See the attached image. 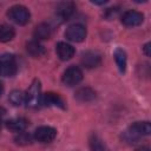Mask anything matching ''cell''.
<instances>
[{"instance_id":"cell-1","label":"cell","mask_w":151,"mask_h":151,"mask_svg":"<svg viewBox=\"0 0 151 151\" xmlns=\"http://www.w3.org/2000/svg\"><path fill=\"white\" fill-rule=\"evenodd\" d=\"M150 132H151V125L149 122H136L131 124L123 132V139L130 144H134L142 137L149 136Z\"/></svg>"},{"instance_id":"cell-2","label":"cell","mask_w":151,"mask_h":151,"mask_svg":"<svg viewBox=\"0 0 151 151\" xmlns=\"http://www.w3.org/2000/svg\"><path fill=\"white\" fill-rule=\"evenodd\" d=\"M18 71V64L13 54H2L0 57V76L13 77Z\"/></svg>"},{"instance_id":"cell-3","label":"cell","mask_w":151,"mask_h":151,"mask_svg":"<svg viewBox=\"0 0 151 151\" xmlns=\"http://www.w3.org/2000/svg\"><path fill=\"white\" fill-rule=\"evenodd\" d=\"M7 15L17 25H26L29 21V17H31L29 11L21 5L12 6L7 12Z\"/></svg>"},{"instance_id":"cell-4","label":"cell","mask_w":151,"mask_h":151,"mask_svg":"<svg viewBox=\"0 0 151 151\" xmlns=\"http://www.w3.org/2000/svg\"><path fill=\"white\" fill-rule=\"evenodd\" d=\"M26 94V100L25 104L29 107H37L40 103L41 99V85L39 79H34L29 86V88L27 90Z\"/></svg>"},{"instance_id":"cell-5","label":"cell","mask_w":151,"mask_h":151,"mask_svg":"<svg viewBox=\"0 0 151 151\" xmlns=\"http://www.w3.org/2000/svg\"><path fill=\"white\" fill-rule=\"evenodd\" d=\"M83 79V72L78 66H70L65 70L64 74H63V83L67 86H74L77 84H79Z\"/></svg>"},{"instance_id":"cell-6","label":"cell","mask_w":151,"mask_h":151,"mask_svg":"<svg viewBox=\"0 0 151 151\" xmlns=\"http://www.w3.org/2000/svg\"><path fill=\"white\" fill-rule=\"evenodd\" d=\"M33 137L39 143H51L57 137V130L52 126H39L38 129H35Z\"/></svg>"},{"instance_id":"cell-7","label":"cell","mask_w":151,"mask_h":151,"mask_svg":"<svg viewBox=\"0 0 151 151\" xmlns=\"http://www.w3.org/2000/svg\"><path fill=\"white\" fill-rule=\"evenodd\" d=\"M65 37L70 41L73 42H81L86 38V28L80 24H74L67 27L65 31Z\"/></svg>"},{"instance_id":"cell-8","label":"cell","mask_w":151,"mask_h":151,"mask_svg":"<svg viewBox=\"0 0 151 151\" xmlns=\"http://www.w3.org/2000/svg\"><path fill=\"white\" fill-rule=\"evenodd\" d=\"M143 20H144L143 13H140L138 11H133V9H129V11L124 12L122 15V22L127 27L139 26L143 22Z\"/></svg>"},{"instance_id":"cell-9","label":"cell","mask_w":151,"mask_h":151,"mask_svg":"<svg viewBox=\"0 0 151 151\" xmlns=\"http://www.w3.org/2000/svg\"><path fill=\"white\" fill-rule=\"evenodd\" d=\"M81 64L86 68H94L101 64V55L97 51H86L81 54Z\"/></svg>"},{"instance_id":"cell-10","label":"cell","mask_w":151,"mask_h":151,"mask_svg":"<svg viewBox=\"0 0 151 151\" xmlns=\"http://www.w3.org/2000/svg\"><path fill=\"white\" fill-rule=\"evenodd\" d=\"M74 11H76L74 2H72V1H64V2H60L57 6L55 13L59 17V19H61V20H68L73 15Z\"/></svg>"},{"instance_id":"cell-11","label":"cell","mask_w":151,"mask_h":151,"mask_svg":"<svg viewBox=\"0 0 151 151\" xmlns=\"http://www.w3.org/2000/svg\"><path fill=\"white\" fill-rule=\"evenodd\" d=\"M55 52L61 60H70L74 55V47L67 42L59 41L55 46Z\"/></svg>"},{"instance_id":"cell-12","label":"cell","mask_w":151,"mask_h":151,"mask_svg":"<svg viewBox=\"0 0 151 151\" xmlns=\"http://www.w3.org/2000/svg\"><path fill=\"white\" fill-rule=\"evenodd\" d=\"M42 103L46 106H58L60 109H65V103L63 98L54 92H47L42 96Z\"/></svg>"},{"instance_id":"cell-13","label":"cell","mask_w":151,"mask_h":151,"mask_svg":"<svg viewBox=\"0 0 151 151\" xmlns=\"http://www.w3.org/2000/svg\"><path fill=\"white\" fill-rule=\"evenodd\" d=\"M6 126H7V129H9L14 132H22L28 126V120L22 117L13 118V119H9L6 122Z\"/></svg>"},{"instance_id":"cell-14","label":"cell","mask_w":151,"mask_h":151,"mask_svg":"<svg viewBox=\"0 0 151 151\" xmlns=\"http://www.w3.org/2000/svg\"><path fill=\"white\" fill-rule=\"evenodd\" d=\"M26 50L34 58H39V57H41V55L45 54V47L38 40H32V41L27 42Z\"/></svg>"},{"instance_id":"cell-15","label":"cell","mask_w":151,"mask_h":151,"mask_svg":"<svg viewBox=\"0 0 151 151\" xmlns=\"http://www.w3.org/2000/svg\"><path fill=\"white\" fill-rule=\"evenodd\" d=\"M51 37V27L50 25L41 22L34 29V38L37 40H45Z\"/></svg>"},{"instance_id":"cell-16","label":"cell","mask_w":151,"mask_h":151,"mask_svg":"<svg viewBox=\"0 0 151 151\" xmlns=\"http://www.w3.org/2000/svg\"><path fill=\"white\" fill-rule=\"evenodd\" d=\"M74 97L79 101H91L96 98V92L91 87H81L76 92Z\"/></svg>"},{"instance_id":"cell-17","label":"cell","mask_w":151,"mask_h":151,"mask_svg":"<svg viewBox=\"0 0 151 151\" xmlns=\"http://www.w3.org/2000/svg\"><path fill=\"white\" fill-rule=\"evenodd\" d=\"M88 144H90L91 151H109L106 145H105V143L103 142V139L96 133H92L90 136Z\"/></svg>"},{"instance_id":"cell-18","label":"cell","mask_w":151,"mask_h":151,"mask_svg":"<svg viewBox=\"0 0 151 151\" xmlns=\"http://www.w3.org/2000/svg\"><path fill=\"white\" fill-rule=\"evenodd\" d=\"M113 55H114V60H116V64H117L119 71H120L122 73H124L125 70H126V60H127V59H126V53H125V51L118 47V48H116Z\"/></svg>"},{"instance_id":"cell-19","label":"cell","mask_w":151,"mask_h":151,"mask_svg":"<svg viewBox=\"0 0 151 151\" xmlns=\"http://www.w3.org/2000/svg\"><path fill=\"white\" fill-rule=\"evenodd\" d=\"M14 28L9 25L6 24H0V41L1 42H7L11 41L14 38Z\"/></svg>"},{"instance_id":"cell-20","label":"cell","mask_w":151,"mask_h":151,"mask_svg":"<svg viewBox=\"0 0 151 151\" xmlns=\"http://www.w3.org/2000/svg\"><path fill=\"white\" fill-rule=\"evenodd\" d=\"M8 99H9V101H11L13 105L20 106V105H22V104L25 103V100H26V94H25L22 91H20V90H13V91L9 93Z\"/></svg>"},{"instance_id":"cell-21","label":"cell","mask_w":151,"mask_h":151,"mask_svg":"<svg viewBox=\"0 0 151 151\" xmlns=\"http://www.w3.org/2000/svg\"><path fill=\"white\" fill-rule=\"evenodd\" d=\"M14 140L17 144H20V145H27V144H31L32 142V137L26 133V132H18V134L14 137Z\"/></svg>"},{"instance_id":"cell-22","label":"cell","mask_w":151,"mask_h":151,"mask_svg":"<svg viewBox=\"0 0 151 151\" xmlns=\"http://www.w3.org/2000/svg\"><path fill=\"white\" fill-rule=\"evenodd\" d=\"M149 50H150V44L147 42V44L144 46V52H145L146 55H150V51H149Z\"/></svg>"},{"instance_id":"cell-23","label":"cell","mask_w":151,"mask_h":151,"mask_svg":"<svg viewBox=\"0 0 151 151\" xmlns=\"http://www.w3.org/2000/svg\"><path fill=\"white\" fill-rule=\"evenodd\" d=\"M136 151H150V149H149L147 146H143V147H139V149H137Z\"/></svg>"},{"instance_id":"cell-24","label":"cell","mask_w":151,"mask_h":151,"mask_svg":"<svg viewBox=\"0 0 151 151\" xmlns=\"http://www.w3.org/2000/svg\"><path fill=\"white\" fill-rule=\"evenodd\" d=\"M2 91H4V86H2V83L0 81V97H1V94H2Z\"/></svg>"},{"instance_id":"cell-25","label":"cell","mask_w":151,"mask_h":151,"mask_svg":"<svg viewBox=\"0 0 151 151\" xmlns=\"http://www.w3.org/2000/svg\"><path fill=\"white\" fill-rule=\"evenodd\" d=\"M4 114V110H1L0 109V126H1V116Z\"/></svg>"}]
</instances>
